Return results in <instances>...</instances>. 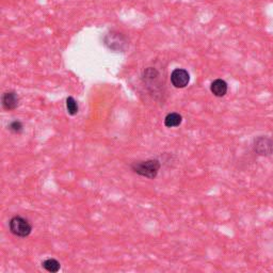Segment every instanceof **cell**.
I'll return each mask as SVG.
<instances>
[{
  "mask_svg": "<svg viewBox=\"0 0 273 273\" xmlns=\"http://www.w3.org/2000/svg\"><path fill=\"white\" fill-rule=\"evenodd\" d=\"M161 167V164L158 159H149L144 161H138L131 165V170L140 176H143L150 180L158 175V172Z\"/></svg>",
  "mask_w": 273,
  "mask_h": 273,
  "instance_id": "6da1fadb",
  "label": "cell"
},
{
  "mask_svg": "<svg viewBox=\"0 0 273 273\" xmlns=\"http://www.w3.org/2000/svg\"><path fill=\"white\" fill-rule=\"evenodd\" d=\"M104 44L107 48L115 52H124L128 48V41L125 35L118 32V31H110L105 35Z\"/></svg>",
  "mask_w": 273,
  "mask_h": 273,
  "instance_id": "7a4b0ae2",
  "label": "cell"
},
{
  "mask_svg": "<svg viewBox=\"0 0 273 273\" xmlns=\"http://www.w3.org/2000/svg\"><path fill=\"white\" fill-rule=\"evenodd\" d=\"M9 228L14 236L19 238H26L32 232V227L27 219L20 216L13 217L9 222Z\"/></svg>",
  "mask_w": 273,
  "mask_h": 273,
  "instance_id": "3957f363",
  "label": "cell"
},
{
  "mask_svg": "<svg viewBox=\"0 0 273 273\" xmlns=\"http://www.w3.org/2000/svg\"><path fill=\"white\" fill-rule=\"evenodd\" d=\"M143 81L152 93H159L161 90L160 74L153 67H149L144 71Z\"/></svg>",
  "mask_w": 273,
  "mask_h": 273,
  "instance_id": "277c9868",
  "label": "cell"
},
{
  "mask_svg": "<svg viewBox=\"0 0 273 273\" xmlns=\"http://www.w3.org/2000/svg\"><path fill=\"white\" fill-rule=\"evenodd\" d=\"M254 152L259 156H270L273 154V140L266 136H257L253 142Z\"/></svg>",
  "mask_w": 273,
  "mask_h": 273,
  "instance_id": "5b68a950",
  "label": "cell"
},
{
  "mask_svg": "<svg viewBox=\"0 0 273 273\" xmlns=\"http://www.w3.org/2000/svg\"><path fill=\"white\" fill-rule=\"evenodd\" d=\"M171 82L175 88L183 89L190 82V75H189L188 71L183 70V68H176L171 74Z\"/></svg>",
  "mask_w": 273,
  "mask_h": 273,
  "instance_id": "8992f818",
  "label": "cell"
},
{
  "mask_svg": "<svg viewBox=\"0 0 273 273\" xmlns=\"http://www.w3.org/2000/svg\"><path fill=\"white\" fill-rule=\"evenodd\" d=\"M18 104H19V97L15 92L10 91L2 94L1 105L4 110H7V111H12V110L17 108Z\"/></svg>",
  "mask_w": 273,
  "mask_h": 273,
  "instance_id": "52a82bcc",
  "label": "cell"
},
{
  "mask_svg": "<svg viewBox=\"0 0 273 273\" xmlns=\"http://www.w3.org/2000/svg\"><path fill=\"white\" fill-rule=\"evenodd\" d=\"M211 91L214 96L223 97L228 93V83L223 79H216L212 83Z\"/></svg>",
  "mask_w": 273,
  "mask_h": 273,
  "instance_id": "ba28073f",
  "label": "cell"
},
{
  "mask_svg": "<svg viewBox=\"0 0 273 273\" xmlns=\"http://www.w3.org/2000/svg\"><path fill=\"white\" fill-rule=\"evenodd\" d=\"M182 122V117L180 113L172 112L169 113L165 118V125L167 128H173V127H178Z\"/></svg>",
  "mask_w": 273,
  "mask_h": 273,
  "instance_id": "9c48e42d",
  "label": "cell"
},
{
  "mask_svg": "<svg viewBox=\"0 0 273 273\" xmlns=\"http://www.w3.org/2000/svg\"><path fill=\"white\" fill-rule=\"evenodd\" d=\"M42 267H43L47 272H50V273H56L61 269L60 262L55 258H48V259L44 260L43 262H42Z\"/></svg>",
  "mask_w": 273,
  "mask_h": 273,
  "instance_id": "30bf717a",
  "label": "cell"
},
{
  "mask_svg": "<svg viewBox=\"0 0 273 273\" xmlns=\"http://www.w3.org/2000/svg\"><path fill=\"white\" fill-rule=\"evenodd\" d=\"M66 110L68 114L72 115V117H74L79 111V107H78V104L74 97L68 96L66 98Z\"/></svg>",
  "mask_w": 273,
  "mask_h": 273,
  "instance_id": "8fae6325",
  "label": "cell"
},
{
  "mask_svg": "<svg viewBox=\"0 0 273 273\" xmlns=\"http://www.w3.org/2000/svg\"><path fill=\"white\" fill-rule=\"evenodd\" d=\"M8 128L14 134H20L24 129V126H23V123L19 122V121H13V122L9 124Z\"/></svg>",
  "mask_w": 273,
  "mask_h": 273,
  "instance_id": "7c38bea8",
  "label": "cell"
}]
</instances>
